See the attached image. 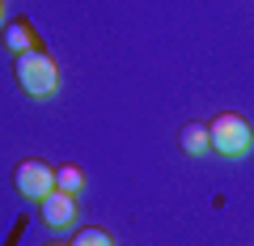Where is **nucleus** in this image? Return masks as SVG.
<instances>
[{"mask_svg": "<svg viewBox=\"0 0 254 246\" xmlns=\"http://www.w3.org/2000/svg\"><path fill=\"white\" fill-rule=\"evenodd\" d=\"M13 73H17V85L26 89V98H51L60 89V68H55V60L43 47H34L26 55H13Z\"/></svg>", "mask_w": 254, "mask_h": 246, "instance_id": "nucleus-1", "label": "nucleus"}, {"mask_svg": "<svg viewBox=\"0 0 254 246\" xmlns=\"http://www.w3.org/2000/svg\"><path fill=\"white\" fill-rule=\"evenodd\" d=\"M208 140H212V153H220V157H242V153H250L254 132H250V123H246L242 115L225 110V115H216V119L208 123Z\"/></svg>", "mask_w": 254, "mask_h": 246, "instance_id": "nucleus-2", "label": "nucleus"}, {"mask_svg": "<svg viewBox=\"0 0 254 246\" xmlns=\"http://www.w3.org/2000/svg\"><path fill=\"white\" fill-rule=\"evenodd\" d=\"M13 191L26 195V200H43V195L55 191V165L38 162V157H26V162L13 170Z\"/></svg>", "mask_w": 254, "mask_h": 246, "instance_id": "nucleus-3", "label": "nucleus"}, {"mask_svg": "<svg viewBox=\"0 0 254 246\" xmlns=\"http://www.w3.org/2000/svg\"><path fill=\"white\" fill-rule=\"evenodd\" d=\"M38 212H43V225L47 229H68L76 221V195L68 191H51L38 200Z\"/></svg>", "mask_w": 254, "mask_h": 246, "instance_id": "nucleus-4", "label": "nucleus"}, {"mask_svg": "<svg viewBox=\"0 0 254 246\" xmlns=\"http://www.w3.org/2000/svg\"><path fill=\"white\" fill-rule=\"evenodd\" d=\"M0 38H4V47H9L13 55H26V51H34V30H30V21L26 17H17V21H4L0 26Z\"/></svg>", "mask_w": 254, "mask_h": 246, "instance_id": "nucleus-5", "label": "nucleus"}, {"mask_svg": "<svg viewBox=\"0 0 254 246\" xmlns=\"http://www.w3.org/2000/svg\"><path fill=\"white\" fill-rule=\"evenodd\" d=\"M178 145H182V153H187V157H203V153L212 149V140H208V123H199V119L182 123V132H178Z\"/></svg>", "mask_w": 254, "mask_h": 246, "instance_id": "nucleus-6", "label": "nucleus"}, {"mask_svg": "<svg viewBox=\"0 0 254 246\" xmlns=\"http://www.w3.org/2000/svg\"><path fill=\"white\" fill-rule=\"evenodd\" d=\"M55 191H68V195L85 191V174L76 170V165H60V170H55Z\"/></svg>", "mask_w": 254, "mask_h": 246, "instance_id": "nucleus-7", "label": "nucleus"}, {"mask_svg": "<svg viewBox=\"0 0 254 246\" xmlns=\"http://www.w3.org/2000/svg\"><path fill=\"white\" fill-rule=\"evenodd\" d=\"M68 246H115V242H110V234H106V229H76V238H72V242H68Z\"/></svg>", "mask_w": 254, "mask_h": 246, "instance_id": "nucleus-8", "label": "nucleus"}, {"mask_svg": "<svg viewBox=\"0 0 254 246\" xmlns=\"http://www.w3.org/2000/svg\"><path fill=\"white\" fill-rule=\"evenodd\" d=\"M0 26H4V0H0Z\"/></svg>", "mask_w": 254, "mask_h": 246, "instance_id": "nucleus-9", "label": "nucleus"}, {"mask_svg": "<svg viewBox=\"0 0 254 246\" xmlns=\"http://www.w3.org/2000/svg\"><path fill=\"white\" fill-rule=\"evenodd\" d=\"M47 246H64V242H47Z\"/></svg>", "mask_w": 254, "mask_h": 246, "instance_id": "nucleus-10", "label": "nucleus"}]
</instances>
